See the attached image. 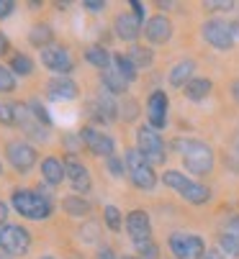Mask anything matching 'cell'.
Masks as SVG:
<instances>
[{"mask_svg": "<svg viewBox=\"0 0 239 259\" xmlns=\"http://www.w3.org/2000/svg\"><path fill=\"white\" fill-rule=\"evenodd\" d=\"M83 8L90 11V13H103L106 11V3H103V0H85Z\"/></svg>", "mask_w": 239, "mask_h": 259, "instance_id": "obj_39", "label": "cell"}, {"mask_svg": "<svg viewBox=\"0 0 239 259\" xmlns=\"http://www.w3.org/2000/svg\"><path fill=\"white\" fill-rule=\"evenodd\" d=\"M0 172H3V164H0Z\"/></svg>", "mask_w": 239, "mask_h": 259, "instance_id": "obj_51", "label": "cell"}, {"mask_svg": "<svg viewBox=\"0 0 239 259\" xmlns=\"http://www.w3.org/2000/svg\"><path fill=\"white\" fill-rule=\"evenodd\" d=\"M126 226V234L134 244H142V241H152V221H149V213L147 210H131L124 221Z\"/></svg>", "mask_w": 239, "mask_h": 259, "instance_id": "obj_14", "label": "cell"}, {"mask_svg": "<svg viewBox=\"0 0 239 259\" xmlns=\"http://www.w3.org/2000/svg\"><path fill=\"white\" fill-rule=\"evenodd\" d=\"M219 251L224 256H231V259H239V231H221L219 236Z\"/></svg>", "mask_w": 239, "mask_h": 259, "instance_id": "obj_26", "label": "cell"}, {"mask_svg": "<svg viewBox=\"0 0 239 259\" xmlns=\"http://www.w3.org/2000/svg\"><path fill=\"white\" fill-rule=\"evenodd\" d=\"M95 259H116V254H113V249H111V246H100Z\"/></svg>", "mask_w": 239, "mask_h": 259, "instance_id": "obj_43", "label": "cell"}, {"mask_svg": "<svg viewBox=\"0 0 239 259\" xmlns=\"http://www.w3.org/2000/svg\"><path fill=\"white\" fill-rule=\"evenodd\" d=\"M129 8H131V13L144 23V13H147V8H144V3H139V0H131V3H129Z\"/></svg>", "mask_w": 239, "mask_h": 259, "instance_id": "obj_41", "label": "cell"}, {"mask_svg": "<svg viewBox=\"0 0 239 259\" xmlns=\"http://www.w3.org/2000/svg\"><path fill=\"white\" fill-rule=\"evenodd\" d=\"M0 259H13V256H8V254H0Z\"/></svg>", "mask_w": 239, "mask_h": 259, "instance_id": "obj_49", "label": "cell"}, {"mask_svg": "<svg viewBox=\"0 0 239 259\" xmlns=\"http://www.w3.org/2000/svg\"><path fill=\"white\" fill-rule=\"evenodd\" d=\"M124 113H126V116H124L126 121H134V118H136V105H134V103H129V105H126V110H124Z\"/></svg>", "mask_w": 239, "mask_h": 259, "instance_id": "obj_45", "label": "cell"}, {"mask_svg": "<svg viewBox=\"0 0 239 259\" xmlns=\"http://www.w3.org/2000/svg\"><path fill=\"white\" fill-rule=\"evenodd\" d=\"M113 67L118 69V75H121V77H124L129 85H131V82L139 77V75H136L139 69H136V64L129 59V54H113Z\"/></svg>", "mask_w": 239, "mask_h": 259, "instance_id": "obj_28", "label": "cell"}, {"mask_svg": "<svg viewBox=\"0 0 239 259\" xmlns=\"http://www.w3.org/2000/svg\"><path fill=\"white\" fill-rule=\"evenodd\" d=\"M90 113H93V118H95L98 123H111V121H116V116H118V105H116L113 95L103 90V93L90 103Z\"/></svg>", "mask_w": 239, "mask_h": 259, "instance_id": "obj_19", "label": "cell"}, {"mask_svg": "<svg viewBox=\"0 0 239 259\" xmlns=\"http://www.w3.org/2000/svg\"><path fill=\"white\" fill-rule=\"evenodd\" d=\"M11 205L16 208V213H18L21 218H28V221H47V218H52V213H54V200H52L47 193H42V190H28V188L13 190Z\"/></svg>", "mask_w": 239, "mask_h": 259, "instance_id": "obj_1", "label": "cell"}, {"mask_svg": "<svg viewBox=\"0 0 239 259\" xmlns=\"http://www.w3.org/2000/svg\"><path fill=\"white\" fill-rule=\"evenodd\" d=\"M167 110H170V100H167V93L165 90H154L149 98H147V123L159 131L167 126Z\"/></svg>", "mask_w": 239, "mask_h": 259, "instance_id": "obj_13", "label": "cell"}, {"mask_svg": "<svg viewBox=\"0 0 239 259\" xmlns=\"http://www.w3.org/2000/svg\"><path fill=\"white\" fill-rule=\"evenodd\" d=\"M100 85H103V90L106 93H111V95H126V90H129V82L118 75V69L111 64L108 69H103V75H100Z\"/></svg>", "mask_w": 239, "mask_h": 259, "instance_id": "obj_22", "label": "cell"}, {"mask_svg": "<svg viewBox=\"0 0 239 259\" xmlns=\"http://www.w3.org/2000/svg\"><path fill=\"white\" fill-rule=\"evenodd\" d=\"M231 98H234V103L239 105V77L231 82Z\"/></svg>", "mask_w": 239, "mask_h": 259, "instance_id": "obj_46", "label": "cell"}, {"mask_svg": "<svg viewBox=\"0 0 239 259\" xmlns=\"http://www.w3.org/2000/svg\"><path fill=\"white\" fill-rule=\"evenodd\" d=\"M62 208H64V213L72 215V218H83V215L90 213V203H88V198H80V195H70V198H64V200H62Z\"/></svg>", "mask_w": 239, "mask_h": 259, "instance_id": "obj_27", "label": "cell"}, {"mask_svg": "<svg viewBox=\"0 0 239 259\" xmlns=\"http://www.w3.org/2000/svg\"><path fill=\"white\" fill-rule=\"evenodd\" d=\"M11 69H13V75L18 77H28V75H33V59L28 57V54H13V59H11Z\"/></svg>", "mask_w": 239, "mask_h": 259, "instance_id": "obj_30", "label": "cell"}, {"mask_svg": "<svg viewBox=\"0 0 239 259\" xmlns=\"http://www.w3.org/2000/svg\"><path fill=\"white\" fill-rule=\"evenodd\" d=\"M193 77H195V62L193 59H180L170 69V75H167V80H170L173 88H185Z\"/></svg>", "mask_w": 239, "mask_h": 259, "instance_id": "obj_21", "label": "cell"}, {"mask_svg": "<svg viewBox=\"0 0 239 259\" xmlns=\"http://www.w3.org/2000/svg\"><path fill=\"white\" fill-rule=\"evenodd\" d=\"M206 11H234V0H206Z\"/></svg>", "mask_w": 239, "mask_h": 259, "instance_id": "obj_37", "label": "cell"}, {"mask_svg": "<svg viewBox=\"0 0 239 259\" xmlns=\"http://www.w3.org/2000/svg\"><path fill=\"white\" fill-rule=\"evenodd\" d=\"M6 159L11 162V167H13L16 172L26 175V172H31V169L36 167V162H39V152L33 149L28 141L16 139V141H8V146H6Z\"/></svg>", "mask_w": 239, "mask_h": 259, "instance_id": "obj_8", "label": "cell"}, {"mask_svg": "<svg viewBox=\"0 0 239 259\" xmlns=\"http://www.w3.org/2000/svg\"><path fill=\"white\" fill-rule=\"evenodd\" d=\"M26 105H28V110H31V113L36 116V121H42L47 128H52V116H49V110L42 105V100H36V98H33V100H28Z\"/></svg>", "mask_w": 239, "mask_h": 259, "instance_id": "obj_33", "label": "cell"}, {"mask_svg": "<svg viewBox=\"0 0 239 259\" xmlns=\"http://www.w3.org/2000/svg\"><path fill=\"white\" fill-rule=\"evenodd\" d=\"M183 90H185V98H188V100L201 103V100H206V98L211 95L214 85H211V80H206V77H193Z\"/></svg>", "mask_w": 239, "mask_h": 259, "instance_id": "obj_23", "label": "cell"}, {"mask_svg": "<svg viewBox=\"0 0 239 259\" xmlns=\"http://www.w3.org/2000/svg\"><path fill=\"white\" fill-rule=\"evenodd\" d=\"M42 64L47 69H52L54 75H62V77H70V72L75 69V57L70 54L67 47H47L42 49Z\"/></svg>", "mask_w": 239, "mask_h": 259, "instance_id": "obj_11", "label": "cell"}, {"mask_svg": "<svg viewBox=\"0 0 239 259\" xmlns=\"http://www.w3.org/2000/svg\"><path fill=\"white\" fill-rule=\"evenodd\" d=\"M113 33H116L121 41L134 44L139 36L144 33V31H142V21H139L134 13H118V16L113 18Z\"/></svg>", "mask_w": 239, "mask_h": 259, "instance_id": "obj_17", "label": "cell"}, {"mask_svg": "<svg viewBox=\"0 0 239 259\" xmlns=\"http://www.w3.org/2000/svg\"><path fill=\"white\" fill-rule=\"evenodd\" d=\"M64 167H67V182L72 185V190H77V193H90V188H93V180H90V169L80 162V159H75L72 154L64 159Z\"/></svg>", "mask_w": 239, "mask_h": 259, "instance_id": "obj_15", "label": "cell"}, {"mask_svg": "<svg viewBox=\"0 0 239 259\" xmlns=\"http://www.w3.org/2000/svg\"><path fill=\"white\" fill-rule=\"evenodd\" d=\"M42 259H57V256H42Z\"/></svg>", "mask_w": 239, "mask_h": 259, "instance_id": "obj_50", "label": "cell"}, {"mask_svg": "<svg viewBox=\"0 0 239 259\" xmlns=\"http://www.w3.org/2000/svg\"><path fill=\"white\" fill-rule=\"evenodd\" d=\"M8 52H11V41H8V36L0 31V57H6Z\"/></svg>", "mask_w": 239, "mask_h": 259, "instance_id": "obj_42", "label": "cell"}, {"mask_svg": "<svg viewBox=\"0 0 239 259\" xmlns=\"http://www.w3.org/2000/svg\"><path fill=\"white\" fill-rule=\"evenodd\" d=\"M16 126L33 141H47L49 139V128L42 121H36V116L28 110L26 103H16Z\"/></svg>", "mask_w": 239, "mask_h": 259, "instance_id": "obj_12", "label": "cell"}, {"mask_svg": "<svg viewBox=\"0 0 239 259\" xmlns=\"http://www.w3.org/2000/svg\"><path fill=\"white\" fill-rule=\"evenodd\" d=\"M98 239V229L93 224H85L83 231H80V241H95Z\"/></svg>", "mask_w": 239, "mask_h": 259, "instance_id": "obj_38", "label": "cell"}, {"mask_svg": "<svg viewBox=\"0 0 239 259\" xmlns=\"http://www.w3.org/2000/svg\"><path fill=\"white\" fill-rule=\"evenodd\" d=\"M106 167L111 169V175L113 177H124V172H126V164H124V157H111V159H106Z\"/></svg>", "mask_w": 239, "mask_h": 259, "instance_id": "obj_36", "label": "cell"}, {"mask_svg": "<svg viewBox=\"0 0 239 259\" xmlns=\"http://www.w3.org/2000/svg\"><path fill=\"white\" fill-rule=\"evenodd\" d=\"M136 152L154 167V164H165L167 159V149H165V141L159 136V131H154L149 123L136 128Z\"/></svg>", "mask_w": 239, "mask_h": 259, "instance_id": "obj_4", "label": "cell"}, {"mask_svg": "<svg viewBox=\"0 0 239 259\" xmlns=\"http://www.w3.org/2000/svg\"><path fill=\"white\" fill-rule=\"evenodd\" d=\"M201 33H203V41L211 44L214 49H231L234 47V31H231V23L221 21V18H209L203 26H201Z\"/></svg>", "mask_w": 239, "mask_h": 259, "instance_id": "obj_9", "label": "cell"}, {"mask_svg": "<svg viewBox=\"0 0 239 259\" xmlns=\"http://www.w3.org/2000/svg\"><path fill=\"white\" fill-rule=\"evenodd\" d=\"M0 126H16V103H0Z\"/></svg>", "mask_w": 239, "mask_h": 259, "instance_id": "obj_35", "label": "cell"}, {"mask_svg": "<svg viewBox=\"0 0 239 259\" xmlns=\"http://www.w3.org/2000/svg\"><path fill=\"white\" fill-rule=\"evenodd\" d=\"M180 149V159H183V167L195 175V177H203V175H211L214 172V164H216V154L214 149L206 144V141H198V139H185L178 144Z\"/></svg>", "mask_w": 239, "mask_h": 259, "instance_id": "obj_2", "label": "cell"}, {"mask_svg": "<svg viewBox=\"0 0 239 259\" xmlns=\"http://www.w3.org/2000/svg\"><path fill=\"white\" fill-rule=\"evenodd\" d=\"M31 249V234L23 226L6 224L0 226V251L8 256H23Z\"/></svg>", "mask_w": 239, "mask_h": 259, "instance_id": "obj_7", "label": "cell"}, {"mask_svg": "<svg viewBox=\"0 0 239 259\" xmlns=\"http://www.w3.org/2000/svg\"><path fill=\"white\" fill-rule=\"evenodd\" d=\"M144 39L149 44H167L173 39V23H170V18L162 16V13L147 18V23H144Z\"/></svg>", "mask_w": 239, "mask_h": 259, "instance_id": "obj_16", "label": "cell"}, {"mask_svg": "<svg viewBox=\"0 0 239 259\" xmlns=\"http://www.w3.org/2000/svg\"><path fill=\"white\" fill-rule=\"evenodd\" d=\"M13 11H16V3H13V0H0V21L8 18Z\"/></svg>", "mask_w": 239, "mask_h": 259, "instance_id": "obj_40", "label": "cell"}, {"mask_svg": "<svg viewBox=\"0 0 239 259\" xmlns=\"http://www.w3.org/2000/svg\"><path fill=\"white\" fill-rule=\"evenodd\" d=\"M8 203H3V200H0V226H6V221H8Z\"/></svg>", "mask_w": 239, "mask_h": 259, "instance_id": "obj_44", "label": "cell"}, {"mask_svg": "<svg viewBox=\"0 0 239 259\" xmlns=\"http://www.w3.org/2000/svg\"><path fill=\"white\" fill-rule=\"evenodd\" d=\"M42 177L47 185H52V188H57V185H62L67 180V167H64V159L59 157H47L42 162Z\"/></svg>", "mask_w": 239, "mask_h": 259, "instance_id": "obj_20", "label": "cell"}, {"mask_svg": "<svg viewBox=\"0 0 239 259\" xmlns=\"http://www.w3.org/2000/svg\"><path fill=\"white\" fill-rule=\"evenodd\" d=\"M136 249V256L139 259H159V246L154 241H142V244H134Z\"/></svg>", "mask_w": 239, "mask_h": 259, "instance_id": "obj_34", "label": "cell"}, {"mask_svg": "<svg viewBox=\"0 0 239 259\" xmlns=\"http://www.w3.org/2000/svg\"><path fill=\"white\" fill-rule=\"evenodd\" d=\"M167 246L173 251L175 259H203L206 256V241L198 234H185V231H175L167 236Z\"/></svg>", "mask_w": 239, "mask_h": 259, "instance_id": "obj_6", "label": "cell"}, {"mask_svg": "<svg viewBox=\"0 0 239 259\" xmlns=\"http://www.w3.org/2000/svg\"><path fill=\"white\" fill-rule=\"evenodd\" d=\"M124 221H126V218H124V213L118 210L116 205H106V208H103V224H106L113 234L124 229Z\"/></svg>", "mask_w": 239, "mask_h": 259, "instance_id": "obj_29", "label": "cell"}, {"mask_svg": "<svg viewBox=\"0 0 239 259\" xmlns=\"http://www.w3.org/2000/svg\"><path fill=\"white\" fill-rule=\"evenodd\" d=\"M129 59L136 64V69H142V67H149L152 62H154V54H152V49H147V47H131L129 49Z\"/></svg>", "mask_w": 239, "mask_h": 259, "instance_id": "obj_31", "label": "cell"}, {"mask_svg": "<svg viewBox=\"0 0 239 259\" xmlns=\"http://www.w3.org/2000/svg\"><path fill=\"white\" fill-rule=\"evenodd\" d=\"M85 62H88V64H93V67H98V69L103 72V69H108V67L113 64V54H111L106 47L93 44V47H88V49H85Z\"/></svg>", "mask_w": 239, "mask_h": 259, "instance_id": "obj_24", "label": "cell"}, {"mask_svg": "<svg viewBox=\"0 0 239 259\" xmlns=\"http://www.w3.org/2000/svg\"><path fill=\"white\" fill-rule=\"evenodd\" d=\"M162 182L167 185V188H173V190H175L185 203H190V205H206V203L211 200V188H206V185L185 177V175L178 172V169H167V172L162 175Z\"/></svg>", "mask_w": 239, "mask_h": 259, "instance_id": "obj_3", "label": "cell"}, {"mask_svg": "<svg viewBox=\"0 0 239 259\" xmlns=\"http://www.w3.org/2000/svg\"><path fill=\"white\" fill-rule=\"evenodd\" d=\"M47 95H49V100H75L77 95H80V88H77V82L72 80V77H62V75H54L49 82H47Z\"/></svg>", "mask_w": 239, "mask_h": 259, "instance_id": "obj_18", "label": "cell"}, {"mask_svg": "<svg viewBox=\"0 0 239 259\" xmlns=\"http://www.w3.org/2000/svg\"><path fill=\"white\" fill-rule=\"evenodd\" d=\"M80 141L85 144V149L95 157H103V159H111L113 152H116V144L108 134H103L100 128L95 126H85L83 131H80Z\"/></svg>", "mask_w": 239, "mask_h": 259, "instance_id": "obj_10", "label": "cell"}, {"mask_svg": "<svg viewBox=\"0 0 239 259\" xmlns=\"http://www.w3.org/2000/svg\"><path fill=\"white\" fill-rule=\"evenodd\" d=\"M203 259H226V256H224V254H221V251H219V249H209V251H206V256H203Z\"/></svg>", "mask_w": 239, "mask_h": 259, "instance_id": "obj_47", "label": "cell"}, {"mask_svg": "<svg viewBox=\"0 0 239 259\" xmlns=\"http://www.w3.org/2000/svg\"><path fill=\"white\" fill-rule=\"evenodd\" d=\"M124 164H126V175H129V180H131V185H134L136 190H152L154 185H157L154 167H152L136 149H126Z\"/></svg>", "mask_w": 239, "mask_h": 259, "instance_id": "obj_5", "label": "cell"}, {"mask_svg": "<svg viewBox=\"0 0 239 259\" xmlns=\"http://www.w3.org/2000/svg\"><path fill=\"white\" fill-rule=\"evenodd\" d=\"M16 90V75H13V69L6 67V64H0V95H8Z\"/></svg>", "mask_w": 239, "mask_h": 259, "instance_id": "obj_32", "label": "cell"}, {"mask_svg": "<svg viewBox=\"0 0 239 259\" xmlns=\"http://www.w3.org/2000/svg\"><path fill=\"white\" fill-rule=\"evenodd\" d=\"M121 259H139V256H131V254H126V256H121Z\"/></svg>", "mask_w": 239, "mask_h": 259, "instance_id": "obj_48", "label": "cell"}, {"mask_svg": "<svg viewBox=\"0 0 239 259\" xmlns=\"http://www.w3.org/2000/svg\"><path fill=\"white\" fill-rule=\"evenodd\" d=\"M52 39H54V31H52V26H47V23H36V26H31V31H28V41H31L36 49L52 47Z\"/></svg>", "mask_w": 239, "mask_h": 259, "instance_id": "obj_25", "label": "cell"}]
</instances>
